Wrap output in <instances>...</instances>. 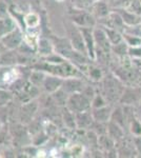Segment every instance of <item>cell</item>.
I'll list each match as a JSON object with an SVG mask.
<instances>
[{
    "mask_svg": "<svg viewBox=\"0 0 141 158\" xmlns=\"http://www.w3.org/2000/svg\"><path fill=\"white\" fill-rule=\"evenodd\" d=\"M101 92L109 104H114L119 102L121 95L124 91V83L117 77L115 74L104 75L101 80Z\"/></svg>",
    "mask_w": 141,
    "mask_h": 158,
    "instance_id": "1",
    "label": "cell"
},
{
    "mask_svg": "<svg viewBox=\"0 0 141 158\" xmlns=\"http://www.w3.org/2000/svg\"><path fill=\"white\" fill-rule=\"evenodd\" d=\"M68 18L79 27H95L97 24V19L91 11H85L82 7H71L68 11Z\"/></svg>",
    "mask_w": 141,
    "mask_h": 158,
    "instance_id": "2",
    "label": "cell"
},
{
    "mask_svg": "<svg viewBox=\"0 0 141 158\" xmlns=\"http://www.w3.org/2000/svg\"><path fill=\"white\" fill-rule=\"evenodd\" d=\"M63 24H64L66 37H68V40L71 41L74 49L76 51H78V52L88 55L86 54L85 44H84V41H83L82 32H81L80 27H77L75 23H73L70 19L65 20V21L63 22Z\"/></svg>",
    "mask_w": 141,
    "mask_h": 158,
    "instance_id": "3",
    "label": "cell"
},
{
    "mask_svg": "<svg viewBox=\"0 0 141 158\" xmlns=\"http://www.w3.org/2000/svg\"><path fill=\"white\" fill-rule=\"evenodd\" d=\"M65 108L73 112L74 114L86 112L92 109V100L86 97L82 92L74 93L68 96Z\"/></svg>",
    "mask_w": 141,
    "mask_h": 158,
    "instance_id": "4",
    "label": "cell"
},
{
    "mask_svg": "<svg viewBox=\"0 0 141 158\" xmlns=\"http://www.w3.org/2000/svg\"><path fill=\"white\" fill-rule=\"evenodd\" d=\"M50 39L53 43L54 51H55L57 54L64 57L66 60L70 59V57L74 53L75 49L73 48V45H72L71 41L68 40V38L66 36L58 37V36H55V35H52Z\"/></svg>",
    "mask_w": 141,
    "mask_h": 158,
    "instance_id": "5",
    "label": "cell"
},
{
    "mask_svg": "<svg viewBox=\"0 0 141 158\" xmlns=\"http://www.w3.org/2000/svg\"><path fill=\"white\" fill-rule=\"evenodd\" d=\"M2 44L6 47V50H16L24 41V33L20 27H17L14 31L9 33L1 39Z\"/></svg>",
    "mask_w": 141,
    "mask_h": 158,
    "instance_id": "6",
    "label": "cell"
},
{
    "mask_svg": "<svg viewBox=\"0 0 141 158\" xmlns=\"http://www.w3.org/2000/svg\"><path fill=\"white\" fill-rule=\"evenodd\" d=\"M37 110L38 103L34 99L22 103V106H20L19 111H18V120L22 124H27L29 122L33 121L36 113H37Z\"/></svg>",
    "mask_w": 141,
    "mask_h": 158,
    "instance_id": "7",
    "label": "cell"
},
{
    "mask_svg": "<svg viewBox=\"0 0 141 158\" xmlns=\"http://www.w3.org/2000/svg\"><path fill=\"white\" fill-rule=\"evenodd\" d=\"M94 37L95 43H96V54L109 55L112 50V44L109 41L106 32L101 27H94Z\"/></svg>",
    "mask_w": 141,
    "mask_h": 158,
    "instance_id": "8",
    "label": "cell"
},
{
    "mask_svg": "<svg viewBox=\"0 0 141 158\" xmlns=\"http://www.w3.org/2000/svg\"><path fill=\"white\" fill-rule=\"evenodd\" d=\"M141 102V90L137 86H125L119 103L122 106H135Z\"/></svg>",
    "mask_w": 141,
    "mask_h": 158,
    "instance_id": "9",
    "label": "cell"
},
{
    "mask_svg": "<svg viewBox=\"0 0 141 158\" xmlns=\"http://www.w3.org/2000/svg\"><path fill=\"white\" fill-rule=\"evenodd\" d=\"M80 29L81 32H82L86 54L92 60L95 61V58H96V43H95L94 37V27H80Z\"/></svg>",
    "mask_w": 141,
    "mask_h": 158,
    "instance_id": "10",
    "label": "cell"
},
{
    "mask_svg": "<svg viewBox=\"0 0 141 158\" xmlns=\"http://www.w3.org/2000/svg\"><path fill=\"white\" fill-rule=\"evenodd\" d=\"M85 85L86 83L84 82V80L81 77H66L63 79L61 89L65 91L68 95H71L74 93L82 92Z\"/></svg>",
    "mask_w": 141,
    "mask_h": 158,
    "instance_id": "11",
    "label": "cell"
},
{
    "mask_svg": "<svg viewBox=\"0 0 141 158\" xmlns=\"http://www.w3.org/2000/svg\"><path fill=\"white\" fill-rule=\"evenodd\" d=\"M112 12V7L106 0H95L91 3V13L97 19V21L102 18H106Z\"/></svg>",
    "mask_w": 141,
    "mask_h": 158,
    "instance_id": "12",
    "label": "cell"
},
{
    "mask_svg": "<svg viewBox=\"0 0 141 158\" xmlns=\"http://www.w3.org/2000/svg\"><path fill=\"white\" fill-rule=\"evenodd\" d=\"M63 79L64 78L60 77V76L52 75V74H47L44 80H43L41 88L44 90V92H47L48 94H53L54 92H56L61 88L62 82H63Z\"/></svg>",
    "mask_w": 141,
    "mask_h": 158,
    "instance_id": "13",
    "label": "cell"
},
{
    "mask_svg": "<svg viewBox=\"0 0 141 158\" xmlns=\"http://www.w3.org/2000/svg\"><path fill=\"white\" fill-rule=\"evenodd\" d=\"M91 112L95 121L107 123V122L111 120L113 108L111 104H106V106H100V108H92Z\"/></svg>",
    "mask_w": 141,
    "mask_h": 158,
    "instance_id": "14",
    "label": "cell"
},
{
    "mask_svg": "<svg viewBox=\"0 0 141 158\" xmlns=\"http://www.w3.org/2000/svg\"><path fill=\"white\" fill-rule=\"evenodd\" d=\"M19 27L12 15L0 17V39Z\"/></svg>",
    "mask_w": 141,
    "mask_h": 158,
    "instance_id": "15",
    "label": "cell"
},
{
    "mask_svg": "<svg viewBox=\"0 0 141 158\" xmlns=\"http://www.w3.org/2000/svg\"><path fill=\"white\" fill-rule=\"evenodd\" d=\"M76 117V124H77V129H89L91 130L92 126L94 123V118L92 116V112L91 110L86 112H81V113H77L75 114Z\"/></svg>",
    "mask_w": 141,
    "mask_h": 158,
    "instance_id": "16",
    "label": "cell"
},
{
    "mask_svg": "<svg viewBox=\"0 0 141 158\" xmlns=\"http://www.w3.org/2000/svg\"><path fill=\"white\" fill-rule=\"evenodd\" d=\"M106 134L109 135L111 138H113L116 141V143L118 141H120L122 138L125 137V132L124 129L122 127H120L119 124L116 123L115 121L110 120L107 122V131Z\"/></svg>",
    "mask_w": 141,
    "mask_h": 158,
    "instance_id": "17",
    "label": "cell"
},
{
    "mask_svg": "<svg viewBox=\"0 0 141 158\" xmlns=\"http://www.w3.org/2000/svg\"><path fill=\"white\" fill-rule=\"evenodd\" d=\"M114 11L119 13V15L121 16L125 25H135L141 23V16L131 12L129 9H117L114 10Z\"/></svg>",
    "mask_w": 141,
    "mask_h": 158,
    "instance_id": "18",
    "label": "cell"
},
{
    "mask_svg": "<svg viewBox=\"0 0 141 158\" xmlns=\"http://www.w3.org/2000/svg\"><path fill=\"white\" fill-rule=\"evenodd\" d=\"M36 52L41 56V57H47V56L53 54L55 51H54V47H53V43L51 41V39L44 38V37L39 38Z\"/></svg>",
    "mask_w": 141,
    "mask_h": 158,
    "instance_id": "19",
    "label": "cell"
},
{
    "mask_svg": "<svg viewBox=\"0 0 141 158\" xmlns=\"http://www.w3.org/2000/svg\"><path fill=\"white\" fill-rule=\"evenodd\" d=\"M25 30H34L40 25V16L35 12H30L23 17Z\"/></svg>",
    "mask_w": 141,
    "mask_h": 158,
    "instance_id": "20",
    "label": "cell"
},
{
    "mask_svg": "<svg viewBox=\"0 0 141 158\" xmlns=\"http://www.w3.org/2000/svg\"><path fill=\"white\" fill-rule=\"evenodd\" d=\"M100 27L106 32L107 39H109V41L111 42L112 45H115V44H117V43L123 41V35H122V33L120 32V31L112 29V27H103V25H100Z\"/></svg>",
    "mask_w": 141,
    "mask_h": 158,
    "instance_id": "21",
    "label": "cell"
},
{
    "mask_svg": "<svg viewBox=\"0 0 141 158\" xmlns=\"http://www.w3.org/2000/svg\"><path fill=\"white\" fill-rule=\"evenodd\" d=\"M45 76H47V73H44L43 71L32 69V71H31V73H30V76H29V81L32 85L38 86V88H41Z\"/></svg>",
    "mask_w": 141,
    "mask_h": 158,
    "instance_id": "22",
    "label": "cell"
},
{
    "mask_svg": "<svg viewBox=\"0 0 141 158\" xmlns=\"http://www.w3.org/2000/svg\"><path fill=\"white\" fill-rule=\"evenodd\" d=\"M51 96H52L54 103H56L58 106H64L65 108L66 102H68V96L70 95L60 88L59 90L54 92L53 94H51Z\"/></svg>",
    "mask_w": 141,
    "mask_h": 158,
    "instance_id": "23",
    "label": "cell"
},
{
    "mask_svg": "<svg viewBox=\"0 0 141 158\" xmlns=\"http://www.w3.org/2000/svg\"><path fill=\"white\" fill-rule=\"evenodd\" d=\"M98 144L107 152L116 148V141L113 138H111L107 134H103L98 136Z\"/></svg>",
    "mask_w": 141,
    "mask_h": 158,
    "instance_id": "24",
    "label": "cell"
},
{
    "mask_svg": "<svg viewBox=\"0 0 141 158\" xmlns=\"http://www.w3.org/2000/svg\"><path fill=\"white\" fill-rule=\"evenodd\" d=\"M15 94L11 90L6 88H0V108H6L9 103L14 100Z\"/></svg>",
    "mask_w": 141,
    "mask_h": 158,
    "instance_id": "25",
    "label": "cell"
},
{
    "mask_svg": "<svg viewBox=\"0 0 141 158\" xmlns=\"http://www.w3.org/2000/svg\"><path fill=\"white\" fill-rule=\"evenodd\" d=\"M129 48L130 47L126 44V42H125L124 40H123V41L117 43V44L112 45L111 52L114 53V54L116 55L117 57L124 58V57H126V56H129Z\"/></svg>",
    "mask_w": 141,
    "mask_h": 158,
    "instance_id": "26",
    "label": "cell"
},
{
    "mask_svg": "<svg viewBox=\"0 0 141 158\" xmlns=\"http://www.w3.org/2000/svg\"><path fill=\"white\" fill-rule=\"evenodd\" d=\"M62 119L64 122L65 127H68V129H76L77 124H76V117L75 114L73 112H71L68 109L64 110V112L62 113Z\"/></svg>",
    "mask_w": 141,
    "mask_h": 158,
    "instance_id": "27",
    "label": "cell"
},
{
    "mask_svg": "<svg viewBox=\"0 0 141 158\" xmlns=\"http://www.w3.org/2000/svg\"><path fill=\"white\" fill-rule=\"evenodd\" d=\"M86 74L89 75V77L92 81H96V82L101 81L104 76L101 69H99L98 67H94V65H91V64H89V67L88 68V71H86L85 75Z\"/></svg>",
    "mask_w": 141,
    "mask_h": 158,
    "instance_id": "28",
    "label": "cell"
},
{
    "mask_svg": "<svg viewBox=\"0 0 141 158\" xmlns=\"http://www.w3.org/2000/svg\"><path fill=\"white\" fill-rule=\"evenodd\" d=\"M122 35H123V40L126 42V44L129 45L130 48L140 47L141 45V38L140 37L133 36V35L125 34V33H122Z\"/></svg>",
    "mask_w": 141,
    "mask_h": 158,
    "instance_id": "29",
    "label": "cell"
},
{
    "mask_svg": "<svg viewBox=\"0 0 141 158\" xmlns=\"http://www.w3.org/2000/svg\"><path fill=\"white\" fill-rule=\"evenodd\" d=\"M106 104L109 103H107L106 99L104 98V96L101 93L96 92L94 98L92 99V108H100V106H104Z\"/></svg>",
    "mask_w": 141,
    "mask_h": 158,
    "instance_id": "30",
    "label": "cell"
},
{
    "mask_svg": "<svg viewBox=\"0 0 141 158\" xmlns=\"http://www.w3.org/2000/svg\"><path fill=\"white\" fill-rule=\"evenodd\" d=\"M133 0H113L112 2H110L112 10H117V9H126L129 7Z\"/></svg>",
    "mask_w": 141,
    "mask_h": 158,
    "instance_id": "31",
    "label": "cell"
},
{
    "mask_svg": "<svg viewBox=\"0 0 141 158\" xmlns=\"http://www.w3.org/2000/svg\"><path fill=\"white\" fill-rule=\"evenodd\" d=\"M126 9H129L131 12L135 13L136 15L141 16V0H133L129 7H126Z\"/></svg>",
    "mask_w": 141,
    "mask_h": 158,
    "instance_id": "32",
    "label": "cell"
},
{
    "mask_svg": "<svg viewBox=\"0 0 141 158\" xmlns=\"http://www.w3.org/2000/svg\"><path fill=\"white\" fill-rule=\"evenodd\" d=\"M75 2V6H77V7H82L83 6L88 4V0H73Z\"/></svg>",
    "mask_w": 141,
    "mask_h": 158,
    "instance_id": "33",
    "label": "cell"
},
{
    "mask_svg": "<svg viewBox=\"0 0 141 158\" xmlns=\"http://www.w3.org/2000/svg\"><path fill=\"white\" fill-rule=\"evenodd\" d=\"M4 51H6V47H4V45L2 44L1 40H0V54H1V53H3Z\"/></svg>",
    "mask_w": 141,
    "mask_h": 158,
    "instance_id": "34",
    "label": "cell"
},
{
    "mask_svg": "<svg viewBox=\"0 0 141 158\" xmlns=\"http://www.w3.org/2000/svg\"><path fill=\"white\" fill-rule=\"evenodd\" d=\"M2 126H3V124H2L1 120H0V132H1V130H2Z\"/></svg>",
    "mask_w": 141,
    "mask_h": 158,
    "instance_id": "35",
    "label": "cell"
},
{
    "mask_svg": "<svg viewBox=\"0 0 141 158\" xmlns=\"http://www.w3.org/2000/svg\"><path fill=\"white\" fill-rule=\"evenodd\" d=\"M106 1H107V2H109V3H110V2H112L113 0H106Z\"/></svg>",
    "mask_w": 141,
    "mask_h": 158,
    "instance_id": "36",
    "label": "cell"
}]
</instances>
